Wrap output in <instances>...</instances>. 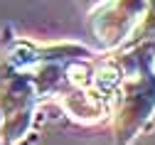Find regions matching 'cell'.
Listing matches in <instances>:
<instances>
[{"instance_id": "1", "label": "cell", "mask_w": 155, "mask_h": 145, "mask_svg": "<svg viewBox=\"0 0 155 145\" xmlns=\"http://www.w3.org/2000/svg\"><path fill=\"white\" fill-rule=\"evenodd\" d=\"M116 61L121 67V79L111 94V113L116 116L118 143L126 145L155 113V71L150 61V44H135L133 52Z\"/></svg>"}, {"instance_id": "6", "label": "cell", "mask_w": 155, "mask_h": 145, "mask_svg": "<svg viewBox=\"0 0 155 145\" xmlns=\"http://www.w3.org/2000/svg\"><path fill=\"white\" fill-rule=\"evenodd\" d=\"M81 3H84V5H89V8H99L104 0H81Z\"/></svg>"}, {"instance_id": "3", "label": "cell", "mask_w": 155, "mask_h": 145, "mask_svg": "<svg viewBox=\"0 0 155 145\" xmlns=\"http://www.w3.org/2000/svg\"><path fill=\"white\" fill-rule=\"evenodd\" d=\"M59 103L67 111V116H71L79 123H99L106 116H111V96L99 91L96 86L71 89L59 98Z\"/></svg>"}, {"instance_id": "5", "label": "cell", "mask_w": 155, "mask_h": 145, "mask_svg": "<svg viewBox=\"0 0 155 145\" xmlns=\"http://www.w3.org/2000/svg\"><path fill=\"white\" fill-rule=\"evenodd\" d=\"M140 42H155V0H145V12L140 22L135 25L133 35L128 37V44H140Z\"/></svg>"}, {"instance_id": "4", "label": "cell", "mask_w": 155, "mask_h": 145, "mask_svg": "<svg viewBox=\"0 0 155 145\" xmlns=\"http://www.w3.org/2000/svg\"><path fill=\"white\" fill-rule=\"evenodd\" d=\"M8 64L12 67V69H17V71H25V74H30L37 64H40V57H37V47L35 44H30V42H15L12 44V49L8 52Z\"/></svg>"}, {"instance_id": "7", "label": "cell", "mask_w": 155, "mask_h": 145, "mask_svg": "<svg viewBox=\"0 0 155 145\" xmlns=\"http://www.w3.org/2000/svg\"><path fill=\"white\" fill-rule=\"evenodd\" d=\"M150 44V61H153V71H155V42H148Z\"/></svg>"}, {"instance_id": "2", "label": "cell", "mask_w": 155, "mask_h": 145, "mask_svg": "<svg viewBox=\"0 0 155 145\" xmlns=\"http://www.w3.org/2000/svg\"><path fill=\"white\" fill-rule=\"evenodd\" d=\"M145 12V0H104L94 10L91 32L101 49H116L128 42Z\"/></svg>"}]
</instances>
